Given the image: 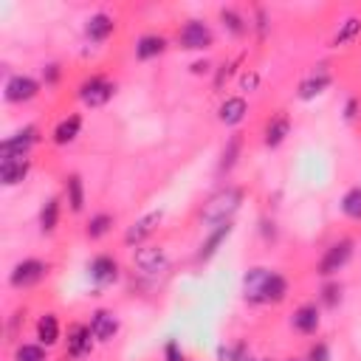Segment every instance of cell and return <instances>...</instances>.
Returning a JSON list of instances; mask_svg holds the SVG:
<instances>
[{
	"instance_id": "22",
	"label": "cell",
	"mask_w": 361,
	"mask_h": 361,
	"mask_svg": "<svg viewBox=\"0 0 361 361\" xmlns=\"http://www.w3.org/2000/svg\"><path fill=\"white\" fill-rule=\"evenodd\" d=\"M240 152H243V135H240V133H234V135H228V138H226V144H223V149H220L217 175H228V172L237 166Z\"/></svg>"
},
{
	"instance_id": "44",
	"label": "cell",
	"mask_w": 361,
	"mask_h": 361,
	"mask_svg": "<svg viewBox=\"0 0 361 361\" xmlns=\"http://www.w3.org/2000/svg\"><path fill=\"white\" fill-rule=\"evenodd\" d=\"M262 361H265V358H262Z\"/></svg>"
},
{
	"instance_id": "31",
	"label": "cell",
	"mask_w": 361,
	"mask_h": 361,
	"mask_svg": "<svg viewBox=\"0 0 361 361\" xmlns=\"http://www.w3.org/2000/svg\"><path fill=\"white\" fill-rule=\"evenodd\" d=\"M110 228H113V214L99 212V214H93V217L87 220L85 234H87V240H102L104 234H110Z\"/></svg>"
},
{
	"instance_id": "33",
	"label": "cell",
	"mask_w": 361,
	"mask_h": 361,
	"mask_svg": "<svg viewBox=\"0 0 361 361\" xmlns=\"http://www.w3.org/2000/svg\"><path fill=\"white\" fill-rule=\"evenodd\" d=\"M14 361H48V347H42L39 341L37 344H17L14 350Z\"/></svg>"
},
{
	"instance_id": "30",
	"label": "cell",
	"mask_w": 361,
	"mask_h": 361,
	"mask_svg": "<svg viewBox=\"0 0 361 361\" xmlns=\"http://www.w3.org/2000/svg\"><path fill=\"white\" fill-rule=\"evenodd\" d=\"M338 206H341V214H344V217L361 223V186H350V189L341 195Z\"/></svg>"
},
{
	"instance_id": "26",
	"label": "cell",
	"mask_w": 361,
	"mask_h": 361,
	"mask_svg": "<svg viewBox=\"0 0 361 361\" xmlns=\"http://www.w3.org/2000/svg\"><path fill=\"white\" fill-rule=\"evenodd\" d=\"M358 34H361V17L353 14V17H347V20L338 23L336 34L330 37V45H333V48H344V45H350Z\"/></svg>"
},
{
	"instance_id": "8",
	"label": "cell",
	"mask_w": 361,
	"mask_h": 361,
	"mask_svg": "<svg viewBox=\"0 0 361 361\" xmlns=\"http://www.w3.org/2000/svg\"><path fill=\"white\" fill-rule=\"evenodd\" d=\"M133 262H135V268H138L141 274H147V276H158V274L166 271L169 257H166V251H164L161 245H141V248L135 251Z\"/></svg>"
},
{
	"instance_id": "36",
	"label": "cell",
	"mask_w": 361,
	"mask_h": 361,
	"mask_svg": "<svg viewBox=\"0 0 361 361\" xmlns=\"http://www.w3.org/2000/svg\"><path fill=\"white\" fill-rule=\"evenodd\" d=\"M59 76H62L59 62H48V65L42 68V82H45V87H54V85L59 82Z\"/></svg>"
},
{
	"instance_id": "3",
	"label": "cell",
	"mask_w": 361,
	"mask_h": 361,
	"mask_svg": "<svg viewBox=\"0 0 361 361\" xmlns=\"http://www.w3.org/2000/svg\"><path fill=\"white\" fill-rule=\"evenodd\" d=\"M45 276H48V262H42L37 257H28V259H20L8 271V285L17 288V290H25V288L39 285Z\"/></svg>"
},
{
	"instance_id": "40",
	"label": "cell",
	"mask_w": 361,
	"mask_h": 361,
	"mask_svg": "<svg viewBox=\"0 0 361 361\" xmlns=\"http://www.w3.org/2000/svg\"><path fill=\"white\" fill-rule=\"evenodd\" d=\"M259 231H262V237L271 243V240H276V223L274 220H268V217H262L259 220Z\"/></svg>"
},
{
	"instance_id": "6",
	"label": "cell",
	"mask_w": 361,
	"mask_h": 361,
	"mask_svg": "<svg viewBox=\"0 0 361 361\" xmlns=\"http://www.w3.org/2000/svg\"><path fill=\"white\" fill-rule=\"evenodd\" d=\"M39 87L42 82L28 76V73H11L6 79V87H3V96L8 104H23V102H31L39 96Z\"/></svg>"
},
{
	"instance_id": "39",
	"label": "cell",
	"mask_w": 361,
	"mask_h": 361,
	"mask_svg": "<svg viewBox=\"0 0 361 361\" xmlns=\"http://www.w3.org/2000/svg\"><path fill=\"white\" fill-rule=\"evenodd\" d=\"M257 14V23H254V28H257V34H259V39L268 34V14H265V8H257L254 11Z\"/></svg>"
},
{
	"instance_id": "11",
	"label": "cell",
	"mask_w": 361,
	"mask_h": 361,
	"mask_svg": "<svg viewBox=\"0 0 361 361\" xmlns=\"http://www.w3.org/2000/svg\"><path fill=\"white\" fill-rule=\"evenodd\" d=\"M290 324H293L296 333H302V336H313V333L322 327V307H319L316 302H305V305H299V307L293 310V316H290Z\"/></svg>"
},
{
	"instance_id": "34",
	"label": "cell",
	"mask_w": 361,
	"mask_h": 361,
	"mask_svg": "<svg viewBox=\"0 0 361 361\" xmlns=\"http://www.w3.org/2000/svg\"><path fill=\"white\" fill-rule=\"evenodd\" d=\"M164 361H186V353L180 350V341L178 338H166V344H164Z\"/></svg>"
},
{
	"instance_id": "9",
	"label": "cell",
	"mask_w": 361,
	"mask_h": 361,
	"mask_svg": "<svg viewBox=\"0 0 361 361\" xmlns=\"http://www.w3.org/2000/svg\"><path fill=\"white\" fill-rule=\"evenodd\" d=\"M118 259L116 257H110V254H96L90 262H87V276H90V282L96 285V288H107V285H113L116 279H118Z\"/></svg>"
},
{
	"instance_id": "24",
	"label": "cell",
	"mask_w": 361,
	"mask_h": 361,
	"mask_svg": "<svg viewBox=\"0 0 361 361\" xmlns=\"http://www.w3.org/2000/svg\"><path fill=\"white\" fill-rule=\"evenodd\" d=\"M79 133H82V116H79V113H71V116H65V118L54 127L51 141H54L56 147H65V144L76 141V135H79Z\"/></svg>"
},
{
	"instance_id": "37",
	"label": "cell",
	"mask_w": 361,
	"mask_h": 361,
	"mask_svg": "<svg viewBox=\"0 0 361 361\" xmlns=\"http://www.w3.org/2000/svg\"><path fill=\"white\" fill-rule=\"evenodd\" d=\"M237 62H240V59H234V62H228V65H223V68L217 71V76H214V90H223V85H226V79L234 73Z\"/></svg>"
},
{
	"instance_id": "10",
	"label": "cell",
	"mask_w": 361,
	"mask_h": 361,
	"mask_svg": "<svg viewBox=\"0 0 361 361\" xmlns=\"http://www.w3.org/2000/svg\"><path fill=\"white\" fill-rule=\"evenodd\" d=\"M161 220H164V212L161 209H152V212H147V214H141L127 231H124V245H135V248H141V243L161 226Z\"/></svg>"
},
{
	"instance_id": "12",
	"label": "cell",
	"mask_w": 361,
	"mask_h": 361,
	"mask_svg": "<svg viewBox=\"0 0 361 361\" xmlns=\"http://www.w3.org/2000/svg\"><path fill=\"white\" fill-rule=\"evenodd\" d=\"M231 231H234V223H223V226L209 228V234H206V240L200 243V248H197L195 259H197V262H209V259H212V257L226 245V240L231 237Z\"/></svg>"
},
{
	"instance_id": "43",
	"label": "cell",
	"mask_w": 361,
	"mask_h": 361,
	"mask_svg": "<svg viewBox=\"0 0 361 361\" xmlns=\"http://www.w3.org/2000/svg\"><path fill=\"white\" fill-rule=\"evenodd\" d=\"M288 361H305V358H288Z\"/></svg>"
},
{
	"instance_id": "29",
	"label": "cell",
	"mask_w": 361,
	"mask_h": 361,
	"mask_svg": "<svg viewBox=\"0 0 361 361\" xmlns=\"http://www.w3.org/2000/svg\"><path fill=\"white\" fill-rule=\"evenodd\" d=\"M65 197H68V206L71 212H82L85 209V183L76 172H71L65 178Z\"/></svg>"
},
{
	"instance_id": "38",
	"label": "cell",
	"mask_w": 361,
	"mask_h": 361,
	"mask_svg": "<svg viewBox=\"0 0 361 361\" xmlns=\"http://www.w3.org/2000/svg\"><path fill=\"white\" fill-rule=\"evenodd\" d=\"M257 85H259V73H257V71H245V73L240 76V90L251 93V90H257Z\"/></svg>"
},
{
	"instance_id": "25",
	"label": "cell",
	"mask_w": 361,
	"mask_h": 361,
	"mask_svg": "<svg viewBox=\"0 0 361 361\" xmlns=\"http://www.w3.org/2000/svg\"><path fill=\"white\" fill-rule=\"evenodd\" d=\"M37 341L42 347H54L59 341V319H56V313H42L37 319Z\"/></svg>"
},
{
	"instance_id": "19",
	"label": "cell",
	"mask_w": 361,
	"mask_h": 361,
	"mask_svg": "<svg viewBox=\"0 0 361 361\" xmlns=\"http://www.w3.org/2000/svg\"><path fill=\"white\" fill-rule=\"evenodd\" d=\"M248 113V102L243 96H226L217 107V118L226 124V127H237Z\"/></svg>"
},
{
	"instance_id": "4",
	"label": "cell",
	"mask_w": 361,
	"mask_h": 361,
	"mask_svg": "<svg viewBox=\"0 0 361 361\" xmlns=\"http://www.w3.org/2000/svg\"><path fill=\"white\" fill-rule=\"evenodd\" d=\"M37 141H39V130L34 124H25L0 141V158H28Z\"/></svg>"
},
{
	"instance_id": "27",
	"label": "cell",
	"mask_w": 361,
	"mask_h": 361,
	"mask_svg": "<svg viewBox=\"0 0 361 361\" xmlns=\"http://www.w3.org/2000/svg\"><path fill=\"white\" fill-rule=\"evenodd\" d=\"M59 212H62V200L59 197H48L39 209V231L42 234H54L59 226Z\"/></svg>"
},
{
	"instance_id": "5",
	"label": "cell",
	"mask_w": 361,
	"mask_h": 361,
	"mask_svg": "<svg viewBox=\"0 0 361 361\" xmlns=\"http://www.w3.org/2000/svg\"><path fill=\"white\" fill-rule=\"evenodd\" d=\"M212 42H214V34L203 20H186L178 31V45L183 51H206L212 48Z\"/></svg>"
},
{
	"instance_id": "17",
	"label": "cell",
	"mask_w": 361,
	"mask_h": 361,
	"mask_svg": "<svg viewBox=\"0 0 361 361\" xmlns=\"http://www.w3.org/2000/svg\"><path fill=\"white\" fill-rule=\"evenodd\" d=\"M31 172V158H0V183L3 186H17L28 178Z\"/></svg>"
},
{
	"instance_id": "2",
	"label": "cell",
	"mask_w": 361,
	"mask_h": 361,
	"mask_svg": "<svg viewBox=\"0 0 361 361\" xmlns=\"http://www.w3.org/2000/svg\"><path fill=\"white\" fill-rule=\"evenodd\" d=\"M353 251H355V240H353V237H338L336 243H330V245L324 248V254H322V259H319L316 274H319V276H324V279L336 276V274H338V271L353 259Z\"/></svg>"
},
{
	"instance_id": "13",
	"label": "cell",
	"mask_w": 361,
	"mask_h": 361,
	"mask_svg": "<svg viewBox=\"0 0 361 361\" xmlns=\"http://www.w3.org/2000/svg\"><path fill=\"white\" fill-rule=\"evenodd\" d=\"M333 85V76H330V71H327V65H319L307 79H302L299 82V90H296V96L302 99V102H310V99H316V96H322L327 87Z\"/></svg>"
},
{
	"instance_id": "7",
	"label": "cell",
	"mask_w": 361,
	"mask_h": 361,
	"mask_svg": "<svg viewBox=\"0 0 361 361\" xmlns=\"http://www.w3.org/2000/svg\"><path fill=\"white\" fill-rule=\"evenodd\" d=\"M113 96H116V82H110L104 76H87L79 85V99L85 107H104Z\"/></svg>"
},
{
	"instance_id": "21",
	"label": "cell",
	"mask_w": 361,
	"mask_h": 361,
	"mask_svg": "<svg viewBox=\"0 0 361 361\" xmlns=\"http://www.w3.org/2000/svg\"><path fill=\"white\" fill-rule=\"evenodd\" d=\"M166 37H161V34H141L138 39H135V59H141V62H149V59H155V56H161L164 51H166Z\"/></svg>"
},
{
	"instance_id": "35",
	"label": "cell",
	"mask_w": 361,
	"mask_h": 361,
	"mask_svg": "<svg viewBox=\"0 0 361 361\" xmlns=\"http://www.w3.org/2000/svg\"><path fill=\"white\" fill-rule=\"evenodd\" d=\"M305 361H330V347H327L324 341H316V344H310V350H307Z\"/></svg>"
},
{
	"instance_id": "18",
	"label": "cell",
	"mask_w": 361,
	"mask_h": 361,
	"mask_svg": "<svg viewBox=\"0 0 361 361\" xmlns=\"http://www.w3.org/2000/svg\"><path fill=\"white\" fill-rule=\"evenodd\" d=\"M268 274H271V268H265V265H254V268L245 271V276H243V299L248 305H259L262 285H265Z\"/></svg>"
},
{
	"instance_id": "20",
	"label": "cell",
	"mask_w": 361,
	"mask_h": 361,
	"mask_svg": "<svg viewBox=\"0 0 361 361\" xmlns=\"http://www.w3.org/2000/svg\"><path fill=\"white\" fill-rule=\"evenodd\" d=\"M113 31H116V20H113L110 14H104V11L90 14L87 23H85V37H87L90 42H104Z\"/></svg>"
},
{
	"instance_id": "23",
	"label": "cell",
	"mask_w": 361,
	"mask_h": 361,
	"mask_svg": "<svg viewBox=\"0 0 361 361\" xmlns=\"http://www.w3.org/2000/svg\"><path fill=\"white\" fill-rule=\"evenodd\" d=\"M285 296H288V279L279 271H271L262 285L259 305H279V302H285Z\"/></svg>"
},
{
	"instance_id": "16",
	"label": "cell",
	"mask_w": 361,
	"mask_h": 361,
	"mask_svg": "<svg viewBox=\"0 0 361 361\" xmlns=\"http://www.w3.org/2000/svg\"><path fill=\"white\" fill-rule=\"evenodd\" d=\"M288 135H290V116L288 113H276V116L268 118V124L262 130V144L268 149H276Z\"/></svg>"
},
{
	"instance_id": "41",
	"label": "cell",
	"mask_w": 361,
	"mask_h": 361,
	"mask_svg": "<svg viewBox=\"0 0 361 361\" xmlns=\"http://www.w3.org/2000/svg\"><path fill=\"white\" fill-rule=\"evenodd\" d=\"M358 118V102L355 99H347L344 104V121H355Z\"/></svg>"
},
{
	"instance_id": "14",
	"label": "cell",
	"mask_w": 361,
	"mask_h": 361,
	"mask_svg": "<svg viewBox=\"0 0 361 361\" xmlns=\"http://www.w3.org/2000/svg\"><path fill=\"white\" fill-rule=\"evenodd\" d=\"M90 350H93L90 324L73 322V324L68 327V355H71V358H85V355H90Z\"/></svg>"
},
{
	"instance_id": "28",
	"label": "cell",
	"mask_w": 361,
	"mask_h": 361,
	"mask_svg": "<svg viewBox=\"0 0 361 361\" xmlns=\"http://www.w3.org/2000/svg\"><path fill=\"white\" fill-rule=\"evenodd\" d=\"M220 23H223V28H226L231 37H245L248 28H251V23H248L237 8H220Z\"/></svg>"
},
{
	"instance_id": "42",
	"label": "cell",
	"mask_w": 361,
	"mask_h": 361,
	"mask_svg": "<svg viewBox=\"0 0 361 361\" xmlns=\"http://www.w3.org/2000/svg\"><path fill=\"white\" fill-rule=\"evenodd\" d=\"M189 71H192L195 76L209 73V71H212V62H209V59H197V62H192V65H189Z\"/></svg>"
},
{
	"instance_id": "32",
	"label": "cell",
	"mask_w": 361,
	"mask_h": 361,
	"mask_svg": "<svg viewBox=\"0 0 361 361\" xmlns=\"http://www.w3.org/2000/svg\"><path fill=\"white\" fill-rule=\"evenodd\" d=\"M341 293H344V288H341V282H324L322 285V290H319V307H338L341 305Z\"/></svg>"
},
{
	"instance_id": "1",
	"label": "cell",
	"mask_w": 361,
	"mask_h": 361,
	"mask_svg": "<svg viewBox=\"0 0 361 361\" xmlns=\"http://www.w3.org/2000/svg\"><path fill=\"white\" fill-rule=\"evenodd\" d=\"M243 206V189L240 186H223L217 189L200 209V220L214 228V226H223V223H231V217L240 212Z\"/></svg>"
},
{
	"instance_id": "15",
	"label": "cell",
	"mask_w": 361,
	"mask_h": 361,
	"mask_svg": "<svg viewBox=\"0 0 361 361\" xmlns=\"http://www.w3.org/2000/svg\"><path fill=\"white\" fill-rule=\"evenodd\" d=\"M90 333L96 341H113L118 333V316L113 310H104V307L93 310L90 313Z\"/></svg>"
}]
</instances>
